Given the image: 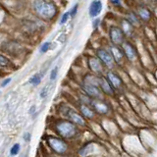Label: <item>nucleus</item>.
<instances>
[{
  "instance_id": "1",
  "label": "nucleus",
  "mask_w": 157,
  "mask_h": 157,
  "mask_svg": "<svg viewBox=\"0 0 157 157\" xmlns=\"http://www.w3.org/2000/svg\"><path fill=\"white\" fill-rule=\"evenodd\" d=\"M33 7L38 16L46 20L53 19L57 13L56 5L51 1H47V0H34Z\"/></svg>"
},
{
  "instance_id": "2",
  "label": "nucleus",
  "mask_w": 157,
  "mask_h": 157,
  "mask_svg": "<svg viewBox=\"0 0 157 157\" xmlns=\"http://www.w3.org/2000/svg\"><path fill=\"white\" fill-rule=\"evenodd\" d=\"M56 131L61 136L69 139L77 134V129L72 122L69 121H60L56 124Z\"/></svg>"
},
{
  "instance_id": "3",
  "label": "nucleus",
  "mask_w": 157,
  "mask_h": 157,
  "mask_svg": "<svg viewBox=\"0 0 157 157\" xmlns=\"http://www.w3.org/2000/svg\"><path fill=\"white\" fill-rule=\"evenodd\" d=\"M109 36H110V39L112 43L114 45H121L123 44V42L125 41V33H123V31L121 29V28L113 26L110 28L109 31Z\"/></svg>"
},
{
  "instance_id": "4",
  "label": "nucleus",
  "mask_w": 157,
  "mask_h": 157,
  "mask_svg": "<svg viewBox=\"0 0 157 157\" xmlns=\"http://www.w3.org/2000/svg\"><path fill=\"white\" fill-rule=\"evenodd\" d=\"M48 144L57 153L60 154L65 153L67 150L66 142L60 139H58V137H53V136L48 137Z\"/></svg>"
},
{
  "instance_id": "5",
  "label": "nucleus",
  "mask_w": 157,
  "mask_h": 157,
  "mask_svg": "<svg viewBox=\"0 0 157 157\" xmlns=\"http://www.w3.org/2000/svg\"><path fill=\"white\" fill-rule=\"evenodd\" d=\"M96 54H97V58L99 59L101 63L105 64V65L108 66V67H112L113 66L114 60H113V57L110 54V52H108L106 49H103V48L98 49Z\"/></svg>"
},
{
  "instance_id": "6",
  "label": "nucleus",
  "mask_w": 157,
  "mask_h": 157,
  "mask_svg": "<svg viewBox=\"0 0 157 157\" xmlns=\"http://www.w3.org/2000/svg\"><path fill=\"white\" fill-rule=\"evenodd\" d=\"M83 90H85L87 95H90V97H95V98H100L101 96V91L98 88L97 85L94 83H90V82H85V85L82 86Z\"/></svg>"
},
{
  "instance_id": "7",
  "label": "nucleus",
  "mask_w": 157,
  "mask_h": 157,
  "mask_svg": "<svg viewBox=\"0 0 157 157\" xmlns=\"http://www.w3.org/2000/svg\"><path fill=\"white\" fill-rule=\"evenodd\" d=\"M103 5L100 0H93L90 5V9H88V14L91 18H96L102 11Z\"/></svg>"
},
{
  "instance_id": "8",
  "label": "nucleus",
  "mask_w": 157,
  "mask_h": 157,
  "mask_svg": "<svg viewBox=\"0 0 157 157\" xmlns=\"http://www.w3.org/2000/svg\"><path fill=\"white\" fill-rule=\"evenodd\" d=\"M123 50H124L125 55L128 57L129 60H134L136 56V48L129 41H124L123 42Z\"/></svg>"
},
{
  "instance_id": "9",
  "label": "nucleus",
  "mask_w": 157,
  "mask_h": 157,
  "mask_svg": "<svg viewBox=\"0 0 157 157\" xmlns=\"http://www.w3.org/2000/svg\"><path fill=\"white\" fill-rule=\"evenodd\" d=\"M88 63V67L92 71L95 73H101L102 72V63L100 62V60L97 57H90L87 60Z\"/></svg>"
},
{
  "instance_id": "10",
  "label": "nucleus",
  "mask_w": 157,
  "mask_h": 157,
  "mask_svg": "<svg viewBox=\"0 0 157 157\" xmlns=\"http://www.w3.org/2000/svg\"><path fill=\"white\" fill-rule=\"evenodd\" d=\"M107 81L110 83L113 88H119L122 86V80L113 72H109L107 74Z\"/></svg>"
},
{
  "instance_id": "11",
  "label": "nucleus",
  "mask_w": 157,
  "mask_h": 157,
  "mask_svg": "<svg viewBox=\"0 0 157 157\" xmlns=\"http://www.w3.org/2000/svg\"><path fill=\"white\" fill-rule=\"evenodd\" d=\"M98 86H100L101 90L107 93V94H113L114 93V90L105 78H98Z\"/></svg>"
},
{
  "instance_id": "12",
  "label": "nucleus",
  "mask_w": 157,
  "mask_h": 157,
  "mask_svg": "<svg viewBox=\"0 0 157 157\" xmlns=\"http://www.w3.org/2000/svg\"><path fill=\"white\" fill-rule=\"evenodd\" d=\"M68 116L69 118L72 120V123L74 124H77V125H85V120H83V118L80 115V114H78V113L76 111H74V110H69V113H68Z\"/></svg>"
},
{
  "instance_id": "13",
  "label": "nucleus",
  "mask_w": 157,
  "mask_h": 157,
  "mask_svg": "<svg viewBox=\"0 0 157 157\" xmlns=\"http://www.w3.org/2000/svg\"><path fill=\"white\" fill-rule=\"evenodd\" d=\"M110 50H111L110 54L113 57V60L117 63H119L121 61V59L123 58V51L116 45H112L110 47Z\"/></svg>"
},
{
  "instance_id": "14",
  "label": "nucleus",
  "mask_w": 157,
  "mask_h": 157,
  "mask_svg": "<svg viewBox=\"0 0 157 157\" xmlns=\"http://www.w3.org/2000/svg\"><path fill=\"white\" fill-rule=\"evenodd\" d=\"M92 106L94 107L95 111H97L98 113H107L108 112V106L105 104L104 102H101V101H98V100H95V101H91L90 102Z\"/></svg>"
},
{
  "instance_id": "15",
  "label": "nucleus",
  "mask_w": 157,
  "mask_h": 157,
  "mask_svg": "<svg viewBox=\"0 0 157 157\" xmlns=\"http://www.w3.org/2000/svg\"><path fill=\"white\" fill-rule=\"evenodd\" d=\"M122 28L121 29L123 31V33H124L125 34H128V36H130V34L132 33V28H134V26L128 21L127 19H124L122 21Z\"/></svg>"
},
{
  "instance_id": "16",
  "label": "nucleus",
  "mask_w": 157,
  "mask_h": 157,
  "mask_svg": "<svg viewBox=\"0 0 157 157\" xmlns=\"http://www.w3.org/2000/svg\"><path fill=\"white\" fill-rule=\"evenodd\" d=\"M80 109H81L82 114L85 117H86V118H92L93 117L94 112H93L86 104H83V103H82L81 106H80Z\"/></svg>"
},
{
  "instance_id": "17",
  "label": "nucleus",
  "mask_w": 157,
  "mask_h": 157,
  "mask_svg": "<svg viewBox=\"0 0 157 157\" xmlns=\"http://www.w3.org/2000/svg\"><path fill=\"white\" fill-rule=\"evenodd\" d=\"M139 15H140V17L142 19V20H144V21H147V20H149L150 17H151V13L149 12V10L148 9H146V8H140L139 10Z\"/></svg>"
},
{
  "instance_id": "18",
  "label": "nucleus",
  "mask_w": 157,
  "mask_h": 157,
  "mask_svg": "<svg viewBox=\"0 0 157 157\" xmlns=\"http://www.w3.org/2000/svg\"><path fill=\"white\" fill-rule=\"evenodd\" d=\"M127 20L132 25V26H134L135 24H136V25H139V24H140V20H139V18H137V16H136V15L134 12L128 13Z\"/></svg>"
},
{
  "instance_id": "19",
  "label": "nucleus",
  "mask_w": 157,
  "mask_h": 157,
  "mask_svg": "<svg viewBox=\"0 0 157 157\" xmlns=\"http://www.w3.org/2000/svg\"><path fill=\"white\" fill-rule=\"evenodd\" d=\"M40 80H41V76L39 75V74H36V75L33 76V78H31V82L33 83V85L36 86L40 82Z\"/></svg>"
},
{
  "instance_id": "20",
  "label": "nucleus",
  "mask_w": 157,
  "mask_h": 157,
  "mask_svg": "<svg viewBox=\"0 0 157 157\" xmlns=\"http://www.w3.org/2000/svg\"><path fill=\"white\" fill-rule=\"evenodd\" d=\"M9 63H10L9 59H7L5 56H3V55H1V54H0V66L6 67V66L9 65Z\"/></svg>"
},
{
  "instance_id": "21",
  "label": "nucleus",
  "mask_w": 157,
  "mask_h": 157,
  "mask_svg": "<svg viewBox=\"0 0 157 157\" xmlns=\"http://www.w3.org/2000/svg\"><path fill=\"white\" fill-rule=\"evenodd\" d=\"M78 3H76V4L72 7L71 11L69 12V15H70V17L74 18V17L76 16V14H77V12H78Z\"/></svg>"
},
{
  "instance_id": "22",
  "label": "nucleus",
  "mask_w": 157,
  "mask_h": 157,
  "mask_svg": "<svg viewBox=\"0 0 157 157\" xmlns=\"http://www.w3.org/2000/svg\"><path fill=\"white\" fill-rule=\"evenodd\" d=\"M50 45H51V43L50 42H44L41 47H40V52L41 53H44V52H46L49 48H50Z\"/></svg>"
},
{
  "instance_id": "23",
  "label": "nucleus",
  "mask_w": 157,
  "mask_h": 157,
  "mask_svg": "<svg viewBox=\"0 0 157 157\" xmlns=\"http://www.w3.org/2000/svg\"><path fill=\"white\" fill-rule=\"evenodd\" d=\"M20 150V144H14L12 146V148H11V154L12 155H17V153L19 152Z\"/></svg>"
},
{
  "instance_id": "24",
  "label": "nucleus",
  "mask_w": 157,
  "mask_h": 157,
  "mask_svg": "<svg viewBox=\"0 0 157 157\" xmlns=\"http://www.w3.org/2000/svg\"><path fill=\"white\" fill-rule=\"evenodd\" d=\"M69 17H70V15H69V12H66L65 14H63V15H62V17H61V19H60V25L65 24V23L68 21Z\"/></svg>"
},
{
  "instance_id": "25",
  "label": "nucleus",
  "mask_w": 157,
  "mask_h": 157,
  "mask_svg": "<svg viewBox=\"0 0 157 157\" xmlns=\"http://www.w3.org/2000/svg\"><path fill=\"white\" fill-rule=\"evenodd\" d=\"M57 71H58V68H54L53 70L51 71V74H50V80L53 81V80H55L56 77H57Z\"/></svg>"
},
{
  "instance_id": "26",
  "label": "nucleus",
  "mask_w": 157,
  "mask_h": 157,
  "mask_svg": "<svg viewBox=\"0 0 157 157\" xmlns=\"http://www.w3.org/2000/svg\"><path fill=\"white\" fill-rule=\"evenodd\" d=\"M99 23H100V19L99 18H95V20H93V22H92L93 29H96L98 28V26H99Z\"/></svg>"
},
{
  "instance_id": "27",
  "label": "nucleus",
  "mask_w": 157,
  "mask_h": 157,
  "mask_svg": "<svg viewBox=\"0 0 157 157\" xmlns=\"http://www.w3.org/2000/svg\"><path fill=\"white\" fill-rule=\"evenodd\" d=\"M46 91H47V90H46V87H44L43 90H42V91L40 92V96H41L42 98H44V97L46 96Z\"/></svg>"
},
{
  "instance_id": "28",
  "label": "nucleus",
  "mask_w": 157,
  "mask_h": 157,
  "mask_svg": "<svg viewBox=\"0 0 157 157\" xmlns=\"http://www.w3.org/2000/svg\"><path fill=\"white\" fill-rule=\"evenodd\" d=\"M10 81H11V78H6V80H4V82L1 83V86H6L7 85V83H9L10 82Z\"/></svg>"
},
{
  "instance_id": "29",
  "label": "nucleus",
  "mask_w": 157,
  "mask_h": 157,
  "mask_svg": "<svg viewBox=\"0 0 157 157\" xmlns=\"http://www.w3.org/2000/svg\"><path fill=\"white\" fill-rule=\"evenodd\" d=\"M110 2L114 5H120L121 4V0H110Z\"/></svg>"
}]
</instances>
